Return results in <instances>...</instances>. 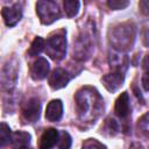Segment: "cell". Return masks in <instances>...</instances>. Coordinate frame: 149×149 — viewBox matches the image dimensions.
<instances>
[{
  "label": "cell",
  "mask_w": 149,
  "mask_h": 149,
  "mask_svg": "<svg viewBox=\"0 0 149 149\" xmlns=\"http://www.w3.org/2000/svg\"><path fill=\"white\" fill-rule=\"evenodd\" d=\"M78 114L81 120H94L99 115L101 107V99L97 91H88L83 88L76 95Z\"/></svg>",
  "instance_id": "obj_1"
},
{
  "label": "cell",
  "mask_w": 149,
  "mask_h": 149,
  "mask_svg": "<svg viewBox=\"0 0 149 149\" xmlns=\"http://www.w3.org/2000/svg\"><path fill=\"white\" fill-rule=\"evenodd\" d=\"M44 48L47 55L54 61H61L66 54V37L65 31L61 30L50 35L44 42Z\"/></svg>",
  "instance_id": "obj_2"
},
{
  "label": "cell",
  "mask_w": 149,
  "mask_h": 149,
  "mask_svg": "<svg viewBox=\"0 0 149 149\" xmlns=\"http://www.w3.org/2000/svg\"><path fill=\"white\" fill-rule=\"evenodd\" d=\"M36 13L43 24H51L61 16L58 5L55 1H37Z\"/></svg>",
  "instance_id": "obj_3"
},
{
  "label": "cell",
  "mask_w": 149,
  "mask_h": 149,
  "mask_svg": "<svg viewBox=\"0 0 149 149\" xmlns=\"http://www.w3.org/2000/svg\"><path fill=\"white\" fill-rule=\"evenodd\" d=\"M40 112H41L40 100L37 98H30L22 106V109H21L22 119L26 122H35L40 118Z\"/></svg>",
  "instance_id": "obj_4"
},
{
  "label": "cell",
  "mask_w": 149,
  "mask_h": 149,
  "mask_svg": "<svg viewBox=\"0 0 149 149\" xmlns=\"http://www.w3.org/2000/svg\"><path fill=\"white\" fill-rule=\"evenodd\" d=\"M70 79H71L70 74L64 69L57 68L49 76V85L54 90H59V88L65 87L69 84Z\"/></svg>",
  "instance_id": "obj_5"
},
{
  "label": "cell",
  "mask_w": 149,
  "mask_h": 149,
  "mask_svg": "<svg viewBox=\"0 0 149 149\" xmlns=\"http://www.w3.org/2000/svg\"><path fill=\"white\" fill-rule=\"evenodd\" d=\"M1 15L3 17V21L6 26L14 27L22 17V9L19 3H15L10 7H3L1 9Z\"/></svg>",
  "instance_id": "obj_6"
},
{
  "label": "cell",
  "mask_w": 149,
  "mask_h": 149,
  "mask_svg": "<svg viewBox=\"0 0 149 149\" xmlns=\"http://www.w3.org/2000/svg\"><path fill=\"white\" fill-rule=\"evenodd\" d=\"M49 70H50V65L48 61L43 57H38L33 62L30 66V76L34 80H42L47 77Z\"/></svg>",
  "instance_id": "obj_7"
},
{
  "label": "cell",
  "mask_w": 149,
  "mask_h": 149,
  "mask_svg": "<svg viewBox=\"0 0 149 149\" xmlns=\"http://www.w3.org/2000/svg\"><path fill=\"white\" fill-rule=\"evenodd\" d=\"M63 115V104L59 99L51 100L45 109V119L51 122H57Z\"/></svg>",
  "instance_id": "obj_8"
},
{
  "label": "cell",
  "mask_w": 149,
  "mask_h": 149,
  "mask_svg": "<svg viewBox=\"0 0 149 149\" xmlns=\"http://www.w3.org/2000/svg\"><path fill=\"white\" fill-rule=\"evenodd\" d=\"M58 136H59V133H58L57 129H55V128L45 129L43 132V134L41 135L38 148L40 149H51L57 143Z\"/></svg>",
  "instance_id": "obj_9"
},
{
  "label": "cell",
  "mask_w": 149,
  "mask_h": 149,
  "mask_svg": "<svg viewBox=\"0 0 149 149\" xmlns=\"http://www.w3.org/2000/svg\"><path fill=\"white\" fill-rule=\"evenodd\" d=\"M114 112L121 119L127 118L129 115L130 105H129V95L127 92H122L118 97V99L115 101V106H114Z\"/></svg>",
  "instance_id": "obj_10"
},
{
  "label": "cell",
  "mask_w": 149,
  "mask_h": 149,
  "mask_svg": "<svg viewBox=\"0 0 149 149\" xmlns=\"http://www.w3.org/2000/svg\"><path fill=\"white\" fill-rule=\"evenodd\" d=\"M123 78H125V74L121 73V72H112L109 74H106L105 77H102V83L105 85V87L111 91V92H114L116 91L123 83Z\"/></svg>",
  "instance_id": "obj_11"
},
{
  "label": "cell",
  "mask_w": 149,
  "mask_h": 149,
  "mask_svg": "<svg viewBox=\"0 0 149 149\" xmlns=\"http://www.w3.org/2000/svg\"><path fill=\"white\" fill-rule=\"evenodd\" d=\"M12 146L13 149H28L30 143V135L26 132H15L12 135Z\"/></svg>",
  "instance_id": "obj_12"
},
{
  "label": "cell",
  "mask_w": 149,
  "mask_h": 149,
  "mask_svg": "<svg viewBox=\"0 0 149 149\" xmlns=\"http://www.w3.org/2000/svg\"><path fill=\"white\" fill-rule=\"evenodd\" d=\"M12 140V130L5 122H0V147L7 146Z\"/></svg>",
  "instance_id": "obj_13"
},
{
  "label": "cell",
  "mask_w": 149,
  "mask_h": 149,
  "mask_svg": "<svg viewBox=\"0 0 149 149\" xmlns=\"http://www.w3.org/2000/svg\"><path fill=\"white\" fill-rule=\"evenodd\" d=\"M63 6H64V10H65L66 15L69 17H73L78 14L80 2L77 1V0H65Z\"/></svg>",
  "instance_id": "obj_14"
},
{
  "label": "cell",
  "mask_w": 149,
  "mask_h": 149,
  "mask_svg": "<svg viewBox=\"0 0 149 149\" xmlns=\"http://www.w3.org/2000/svg\"><path fill=\"white\" fill-rule=\"evenodd\" d=\"M43 49H44V40L40 36H37L31 42V45L28 50V55L29 56H37L38 54H41L43 51Z\"/></svg>",
  "instance_id": "obj_15"
},
{
  "label": "cell",
  "mask_w": 149,
  "mask_h": 149,
  "mask_svg": "<svg viewBox=\"0 0 149 149\" xmlns=\"http://www.w3.org/2000/svg\"><path fill=\"white\" fill-rule=\"evenodd\" d=\"M58 149H70L71 148V143H72V140H71V136L69 135L68 132L63 130L59 136H58Z\"/></svg>",
  "instance_id": "obj_16"
},
{
  "label": "cell",
  "mask_w": 149,
  "mask_h": 149,
  "mask_svg": "<svg viewBox=\"0 0 149 149\" xmlns=\"http://www.w3.org/2000/svg\"><path fill=\"white\" fill-rule=\"evenodd\" d=\"M107 5H108V7L111 9L119 10V9L126 8L129 5V1L128 0H108L107 1Z\"/></svg>",
  "instance_id": "obj_17"
},
{
  "label": "cell",
  "mask_w": 149,
  "mask_h": 149,
  "mask_svg": "<svg viewBox=\"0 0 149 149\" xmlns=\"http://www.w3.org/2000/svg\"><path fill=\"white\" fill-rule=\"evenodd\" d=\"M83 149H106L105 146H102L100 142H98L94 139H90L87 140L84 144H83Z\"/></svg>",
  "instance_id": "obj_18"
},
{
  "label": "cell",
  "mask_w": 149,
  "mask_h": 149,
  "mask_svg": "<svg viewBox=\"0 0 149 149\" xmlns=\"http://www.w3.org/2000/svg\"><path fill=\"white\" fill-rule=\"evenodd\" d=\"M147 118H148V114H144V115L142 116V119L139 120V121H140V122H139L140 128L142 129V132H143L144 134H147V132H148V121H147Z\"/></svg>",
  "instance_id": "obj_19"
},
{
  "label": "cell",
  "mask_w": 149,
  "mask_h": 149,
  "mask_svg": "<svg viewBox=\"0 0 149 149\" xmlns=\"http://www.w3.org/2000/svg\"><path fill=\"white\" fill-rule=\"evenodd\" d=\"M142 85H143V88L144 91H148V73L146 72L142 77Z\"/></svg>",
  "instance_id": "obj_20"
}]
</instances>
